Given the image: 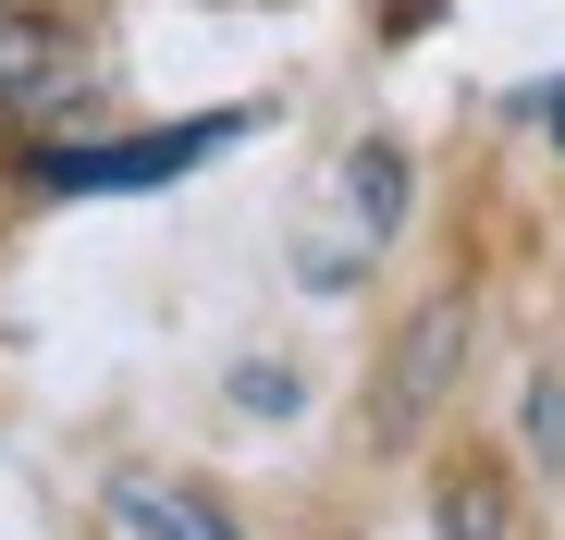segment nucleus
I'll use <instances>...</instances> for the list:
<instances>
[{"mask_svg": "<svg viewBox=\"0 0 565 540\" xmlns=\"http://www.w3.org/2000/svg\"><path fill=\"white\" fill-rule=\"evenodd\" d=\"M111 516H124V540H234V516L210 492H172V479H124Z\"/></svg>", "mask_w": 565, "mask_h": 540, "instance_id": "nucleus-5", "label": "nucleus"}, {"mask_svg": "<svg viewBox=\"0 0 565 540\" xmlns=\"http://www.w3.org/2000/svg\"><path fill=\"white\" fill-rule=\"evenodd\" d=\"M541 111H553V148H565V86H553V99H541Z\"/></svg>", "mask_w": 565, "mask_h": 540, "instance_id": "nucleus-9", "label": "nucleus"}, {"mask_svg": "<svg viewBox=\"0 0 565 540\" xmlns=\"http://www.w3.org/2000/svg\"><path fill=\"white\" fill-rule=\"evenodd\" d=\"M222 148H246V111L148 123V136H99V148H50L38 185H50V197H148V185H172V172H198V160H222Z\"/></svg>", "mask_w": 565, "mask_h": 540, "instance_id": "nucleus-1", "label": "nucleus"}, {"mask_svg": "<svg viewBox=\"0 0 565 540\" xmlns=\"http://www.w3.org/2000/svg\"><path fill=\"white\" fill-rule=\"evenodd\" d=\"M394 222H406V148H394V136H369V148L344 160V209L308 234V283H320V295H344L356 270L382 258V234H394Z\"/></svg>", "mask_w": 565, "mask_h": 540, "instance_id": "nucleus-2", "label": "nucleus"}, {"mask_svg": "<svg viewBox=\"0 0 565 540\" xmlns=\"http://www.w3.org/2000/svg\"><path fill=\"white\" fill-rule=\"evenodd\" d=\"M529 455H541V467H565V369H541V381H529Z\"/></svg>", "mask_w": 565, "mask_h": 540, "instance_id": "nucleus-7", "label": "nucleus"}, {"mask_svg": "<svg viewBox=\"0 0 565 540\" xmlns=\"http://www.w3.org/2000/svg\"><path fill=\"white\" fill-rule=\"evenodd\" d=\"M443 540H504V479L492 467H455L443 479Z\"/></svg>", "mask_w": 565, "mask_h": 540, "instance_id": "nucleus-6", "label": "nucleus"}, {"mask_svg": "<svg viewBox=\"0 0 565 540\" xmlns=\"http://www.w3.org/2000/svg\"><path fill=\"white\" fill-rule=\"evenodd\" d=\"M74 86H86V50H74L62 25L0 13V99H13V111H50V99H74Z\"/></svg>", "mask_w": 565, "mask_h": 540, "instance_id": "nucleus-3", "label": "nucleus"}, {"mask_svg": "<svg viewBox=\"0 0 565 540\" xmlns=\"http://www.w3.org/2000/svg\"><path fill=\"white\" fill-rule=\"evenodd\" d=\"M455 344H467V307H430V320L406 332V356H394V393H382V430H418V406L455 381Z\"/></svg>", "mask_w": 565, "mask_h": 540, "instance_id": "nucleus-4", "label": "nucleus"}, {"mask_svg": "<svg viewBox=\"0 0 565 540\" xmlns=\"http://www.w3.org/2000/svg\"><path fill=\"white\" fill-rule=\"evenodd\" d=\"M234 406H258V418H282V406H296V381H282V369H270V356H258V369L234 381Z\"/></svg>", "mask_w": 565, "mask_h": 540, "instance_id": "nucleus-8", "label": "nucleus"}]
</instances>
